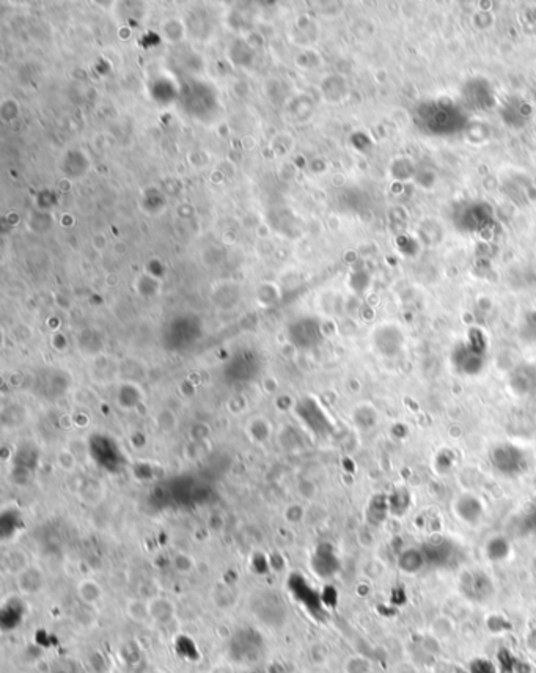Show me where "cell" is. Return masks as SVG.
<instances>
[{"label":"cell","mask_w":536,"mask_h":673,"mask_svg":"<svg viewBox=\"0 0 536 673\" xmlns=\"http://www.w3.org/2000/svg\"><path fill=\"white\" fill-rule=\"evenodd\" d=\"M148 607H150L151 623L164 626V624L172 623L177 618V604L167 596H151L148 600Z\"/></svg>","instance_id":"obj_1"},{"label":"cell","mask_w":536,"mask_h":673,"mask_svg":"<svg viewBox=\"0 0 536 673\" xmlns=\"http://www.w3.org/2000/svg\"><path fill=\"white\" fill-rule=\"evenodd\" d=\"M16 585H18L19 591L25 596L38 595L46 585L44 573L40 568H36V566L30 565L27 570H24L19 576H16Z\"/></svg>","instance_id":"obj_2"},{"label":"cell","mask_w":536,"mask_h":673,"mask_svg":"<svg viewBox=\"0 0 536 673\" xmlns=\"http://www.w3.org/2000/svg\"><path fill=\"white\" fill-rule=\"evenodd\" d=\"M77 596L85 606L97 607L103 602L104 590L98 580L87 578L77 584Z\"/></svg>","instance_id":"obj_3"},{"label":"cell","mask_w":536,"mask_h":673,"mask_svg":"<svg viewBox=\"0 0 536 673\" xmlns=\"http://www.w3.org/2000/svg\"><path fill=\"white\" fill-rule=\"evenodd\" d=\"M125 613L131 622L137 624H148L151 622L146 598H131L125 604Z\"/></svg>","instance_id":"obj_4"},{"label":"cell","mask_w":536,"mask_h":673,"mask_svg":"<svg viewBox=\"0 0 536 673\" xmlns=\"http://www.w3.org/2000/svg\"><path fill=\"white\" fill-rule=\"evenodd\" d=\"M3 565L10 574L19 576L24 570L29 568L30 560L27 552L23 551V549H12V551L5 554Z\"/></svg>","instance_id":"obj_5"},{"label":"cell","mask_w":536,"mask_h":673,"mask_svg":"<svg viewBox=\"0 0 536 673\" xmlns=\"http://www.w3.org/2000/svg\"><path fill=\"white\" fill-rule=\"evenodd\" d=\"M172 568L175 573H178V574H181V576H189V574H192L194 573V570H195V566H197V562H195V559L192 557V555L188 554V552H177L172 557Z\"/></svg>","instance_id":"obj_6"},{"label":"cell","mask_w":536,"mask_h":673,"mask_svg":"<svg viewBox=\"0 0 536 673\" xmlns=\"http://www.w3.org/2000/svg\"><path fill=\"white\" fill-rule=\"evenodd\" d=\"M343 672L344 673H371L373 672V664H371V661L365 658V656L354 654V656H349V658L344 661Z\"/></svg>","instance_id":"obj_7"},{"label":"cell","mask_w":536,"mask_h":673,"mask_svg":"<svg viewBox=\"0 0 536 673\" xmlns=\"http://www.w3.org/2000/svg\"><path fill=\"white\" fill-rule=\"evenodd\" d=\"M309 656L313 665H322L329 659V650L324 644H313L309 650Z\"/></svg>","instance_id":"obj_8"},{"label":"cell","mask_w":536,"mask_h":673,"mask_svg":"<svg viewBox=\"0 0 536 673\" xmlns=\"http://www.w3.org/2000/svg\"><path fill=\"white\" fill-rule=\"evenodd\" d=\"M304 515H305L304 506L297 504L290 505L288 509L285 510V519L286 522H290V524H299V522H302V519H304Z\"/></svg>","instance_id":"obj_9"},{"label":"cell","mask_w":536,"mask_h":673,"mask_svg":"<svg viewBox=\"0 0 536 673\" xmlns=\"http://www.w3.org/2000/svg\"><path fill=\"white\" fill-rule=\"evenodd\" d=\"M527 645L530 651H536V629L527 635Z\"/></svg>","instance_id":"obj_10"},{"label":"cell","mask_w":536,"mask_h":673,"mask_svg":"<svg viewBox=\"0 0 536 673\" xmlns=\"http://www.w3.org/2000/svg\"><path fill=\"white\" fill-rule=\"evenodd\" d=\"M150 673H168L166 670H162V669H155V670H151Z\"/></svg>","instance_id":"obj_11"}]
</instances>
